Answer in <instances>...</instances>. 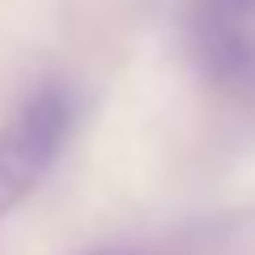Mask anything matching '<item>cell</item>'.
<instances>
[{
    "label": "cell",
    "mask_w": 255,
    "mask_h": 255,
    "mask_svg": "<svg viewBox=\"0 0 255 255\" xmlns=\"http://www.w3.org/2000/svg\"><path fill=\"white\" fill-rule=\"evenodd\" d=\"M68 128H73V107L55 85L34 90L0 128V217L17 200H26L34 183L51 170Z\"/></svg>",
    "instance_id": "6da1fadb"
}]
</instances>
